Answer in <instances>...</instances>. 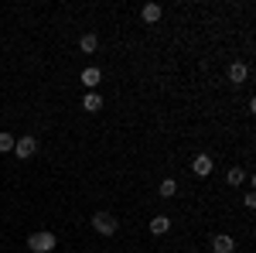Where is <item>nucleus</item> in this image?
<instances>
[{"instance_id": "6", "label": "nucleus", "mask_w": 256, "mask_h": 253, "mask_svg": "<svg viewBox=\"0 0 256 253\" xmlns=\"http://www.w3.org/2000/svg\"><path fill=\"white\" fill-rule=\"evenodd\" d=\"M212 250L216 253H232L236 250V239L229 233H218V236H212Z\"/></svg>"}, {"instance_id": "7", "label": "nucleus", "mask_w": 256, "mask_h": 253, "mask_svg": "<svg viewBox=\"0 0 256 253\" xmlns=\"http://www.w3.org/2000/svg\"><path fill=\"white\" fill-rule=\"evenodd\" d=\"M246 79H250V65H242V62H232V65H229V82H246Z\"/></svg>"}, {"instance_id": "11", "label": "nucleus", "mask_w": 256, "mask_h": 253, "mask_svg": "<svg viewBox=\"0 0 256 253\" xmlns=\"http://www.w3.org/2000/svg\"><path fill=\"white\" fill-rule=\"evenodd\" d=\"M246 171H242V168H239V164H232V168H229V171H226V181H229V185H232V188H239V185H242V181H246Z\"/></svg>"}, {"instance_id": "3", "label": "nucleus", "mask_w": 256, "mask_h": 253, "mask_svg": "<svg viewBox=\"0 0 256 253\" xmlns=\"http://www.w3.org/2000/svg\"><path fill=\"white\" fill-rule=\"evenodd\" d=\"M14 154H18L20 161L34 157V154H38V137H34V134H24V137H18V140H14Z\"/></svg>"}, {"instance_id": "10", "label": "nucleus", "mask_w": 256, "mask_h": 253, "mask_svg": "<svg viewBox=\"0 0 256 253\" xmlns=\"http://www.w3.org/2000/svg\"><path fill=\"white\" fill-rule=\"evenodd\" d=\"M82 110H86V113H99V110H102V96H99V93H86Z\"/></svg>"}, {"instance_id": "1", "label": "nucleus", "mask_w": 256, "mask_h": 253, "mask_svg": "<svg viewBox=\"0 0 256 253\" xmlns=\"http://www.w3.org/2000/svg\"><path fill=\"white\" fill-rule=\"evenodd\" d=\"M28 250H31V253H55V250H58V236L52 233V229L31 233V236H28Z\"/></svg>"}, {"instance_id": "5", "label": "nucleus", "mask_w": 256, "mask_h": 253, "mask_svg": "<svg viewBox=\"0 0 256 253\" xmlns=\"http://www.w3.org/2000/svg\"><path fill=\"white\" fill-rule=\"evenodd\" d=\"M82 86H86V89H89V93H96V86L99 82H102V72H99L96 65H89V69H82Z\"/></svg>"}, {"instance_id": "8", "label": "nucleus", "mask_w": 256, "mask_h": 253, "mask_svg": "<svg viewBox=\"0 0 256 253\" xmlns=\"http://www.w3.org/2000/svg\"><path fill=\"white\" fill-rule=\"evenodd\" d=\"M160 14H164V11H160V4H144V7H140V18L147 21V24H158Z\"/></svg>"}, {"instance_id": "12", "label": "nucleus", "mask_w": 256, "mask_h": 253, "mask_svg": "<svg viewBox=\"0 0 256 253\" xmlns=\"http://www.w3.org/2000/svg\"><path fill=\"white\" fill-rule=\"evenodd\" d=\"M168 229H171V219H168V215H154V219H150V233L154 236H164Z\"/></svg>"}, {"instance_id": "4", "label": "nucleus", "mask_w": 256, "mask_h": 253, "mask_svg": "<svg viewBox=\"0 0 256 253\" xmlns=\"http://www.w3.org/2000/svg\"><path fill=\"white\" fill-rule=\"evenodd\" d=\"M192 171H195L198 178H208L212 171H216V161L208 154H195V161H192Z\"/></svg>"}, {"instance_id": "2", "label": "nucleus", "mask_w": 256, "mask_h": 253, "mask_svg": "<svg viewBox=\"0 0 256 253\" xmlns=\"http://www.w3.org/2000/svg\"><path fill=\"white\" fill-rule=\"evenodd\" d=\"M92 229H96L99 236H113L120 229V219L113 212H96L92 215Z\"/></svg>"}, {"instance_id": "15", "label": "nucleus", "mask_w": 256, "mask_h": 253, "mask_svg": "<svg viewBox=\"0 0 256 253\" xmlns=\"http://www.w3.org/2000/svg\"><path fill=\"white\" fill-rule=\"evenodd\" d=\"M242 202H246V209H253V205H256V195L246 192V195H242Z\"/></svg>"}, {"instance_id": "14", "label": "nucleus", "mask_w": 256, "mask_h": 253, "mask_svg": "<svg viewBox=\"0 0 256 253\" xmlns=\"http://www.w3.org/2000/svg\"><path fill=\"white\" fill-rule=\"evenodd\" d=\"M14 140H18V137H14V134H7V130H4V134H0V154H7V151H14Z\"/></svg>"}, {"instance_id": "13", "label": "nucleus", "mask_w": 256, "mask_h": 253, "mask_svg": "<svg viewBox=\"0 0 256 253\" xmlns=\"http://www.w3.org/2000/svg\"><path fill=\"white\" fill-rule=\"evenodd\" d=\"M158 195H160V198H174V195H178V181H174V178H164L160 188H158Z\"/></svg>"}, {"instance_id": "9", "label": "nucleus", "mask_w": 256, "mask_h": 253, "mask_svg": "<svg viewBox=\"0 0 256 253\" xmlns=\"http://www.w3.org/2000/svg\"><path fill=\"white\" fill-rule=\"evenodd\" d=\"M79 48L86 52V55H92V52L99 48V35H96V31H86V35L79 38Z\"/></svg>"}]
</instances>
